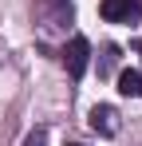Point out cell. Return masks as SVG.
I'll use <instances>...</instances> for the list:
<instances>
[{
	"mask_svg": "<svg viewBox=\"0 0 142 146\" xmlns=\"http://www.w3.org/2000/svg\"><path fill=\"white\" fill-rule=\"evenodd\" d=\"M24 146H47V130L40 126V130H32L28 138H24Z\"/></svg>",
	"mask_w": 142,
	"mask_h": 146,
	"instance_id": "cell-6",
	"label": "cell"
},
{
	"mask_svg": "<svg viewBox=\"0 0 142 146\" xmlns=\"http://www.w3.org/2000/svg\"><path fill=\"white\" fill-rule=\"evenodd\" d=\"M134 51H142V40H134Z\"/></svg>",
	"mask_w": 142,
	"mask_h": 146,
	"instance_id": "cell-7",
	"label": "cell"
},
{
	"mask_svg": "<svg viewBox=\"0 0 142 146\" xmlns=\"http://www.w3.org/2000/svg\"><path fill=\"white\" fill-rule=\"evenodd\" d=\"M99 12H103V20H111V24H134L142 16V0H103Z\"/></svg>",
	"mask_w": 142,
	"mask_h": 146,
	"instance_id": "cell-3",
	"label": "cell"
},
{
	"mask_svg": "<svg viewBox=\"0 0 142 146\" xmlns=\"http://www.w3.org/2000/svg\"><path fill=\"white\" fill-rule=\"evenodd\" d=\"M71 146H79V142H71Z\"/></svg>",
	"mask_w": 142,
	"mask_h": 146,
	"instance_id": "cell-8",
	"label": "cell"
},
{
	"mask_svg": "<svg viewBox=\"0 0 142 146\" xmlns=\"http://www.w3.org/2000/svg\"><path fill=\"white\" fill-rule=\"evenodd\" d=\"M118 91L126 99H142V75L138 71H122L118 75Z\"/></svg>",
	"mask_w": 142,
	"mask_h": 146,
	"instance_id": "cell-5",
	"label": "cell"
},
{
	"mask_svg": "<svg viewBox=\"0 0 142 146\" xmlns=\"http://www.w3.org/2000/svg\"><path fill=\"white\" fill-rule=\"evenodd\" d=\"M32 20L47 36H59L75 24V4L71 0H32Z\"/></svg>",
	"mask_w": 142,
	"mask_h": 146,
	"instance_id": "cell-1",
	"label": "cell"
},
{
	"mask_svg": "<svg viewBox=\"0 0 142 146\" xmlns=\"http://www.w3.org/2000/svg\"><path fill=\"white\" fill-rule=\"evenodd\" d=\"M115 119H118V115L111 111V107H91V126L99 130V134H115V130H118Z\"/></svg>",
	"mask_w": 142,
	"mask_h": 146,
	"instance_id": "cell-4",
	"label": "cell"
},
{
	"mask_svg": "<svg viewBox=\"0 0 142 146\" xmlns=\"http://www.w3.org/2000/svg\"><path fill=\"white\" fill-rule=\"evenodd\" d=\"M87 59H91V44H87L83 36H71V44L63 48V67H67L71 79H83V71H87Z\"/></svg>",
	"mask_w": 142,
	"mask_h": 146,
	"instance_id": "cell-2",
	"label": "cell"
}]
</instances>
